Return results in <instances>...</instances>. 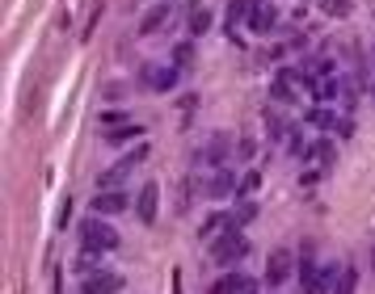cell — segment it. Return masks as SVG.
Listing matches in <instances>:
<instances>
[{
	"mask_svg": "<svg viewBox=\"0 0 375 294\" xmlns=\"http://www.w3.org/2000/svg\"><path fill=\"white\" fill-rule=\"evenodd\" d=\"M249 253V240H245V232H236V227H224L220 236H215V244H211V261L215 265H236L241 257Z\"/></svg>",
	"mask_w": 375,
	"mask_h": 294,
	"instance_id": "cell-1",
	"label": "cell"
},
{
	"mask_svg": "<svg viewBox=\"0 0 375 294\" xmlns=\"http://www.w3.org/2000/svg\"><path fill=\"white\" fill-rule=\"evenodd\" d=\"M253 152H258V143H253V139H249V135H245V139H241V143H236V156H245V160H249V156H253Z\"/></svg>",
	"mask_w": 375,
	"mask_h": 294,
	"instance_id": "cell-32",
	"label": "cell"
},
{
	"mask_svg": "<svg viewBox=\"0 0 375 294\" xmlns=\"http://www.w3.org/2000/svg\"><path fill=\"white\" fill-rule=\"evenodd\" d=\"M355 286H359V274L346 265V269H342V278L333 282V294H355Z\"/></svg>",
	"mask_w": 375,
	"mask_h": 294,
	"instance_id": "cell-23",
	"label": "cell"
},
{
	"mask_svg": "<svg viewBox=\"0 0 375 294\" xmlns=\"http://www.w3.org/2000/svg\"><path fill=\"white\" fill-rule=\"evenodd\" d=\"M127 122H131L127 109H106V114H101V126H106V131H110V126H127Z\"/></svg>",
	"mask_w": 375,
	"mask_h": 294,
	"instance_id": "cell-28",
	"label": "cell"
},
{
	"mask_svg": "<svg viewBox=\"0 0 375 294\" xmlns=\"http://www.w3.org/2000/svg\"><path fill=\"white\" fill-rule=\"evenodd\" d=\"M371 265H375V261H371Z\"/></svg>",
	"mask_w": 375,
	"mask_h": 294,
	"instance_id": "cell-34",
	"label": "cell"
},
{
	"mask_svg": "<svg viewBox=\"0 0 375 294\" xmlns=\"http://www.w3.org/2000/svg\"><path fill=\"white\" fill-rule=\"evenodd\" d=\"M220 227H228V215H211V219L203 223V236H215Z\"/></svg>",
	"mask_w": 375,
	"mask_h": 294,
	"instance_id": "cell-31",
	"label": "cell"
},
{
	"mask_svg": "<svg viewBox=\"0 0 375 294\" xmlns=\"http://www.w3.org/2000/svg\"><path fill=\"white\" fill-rule=\"evenodd\" d=\"M80 240H84V248L89 253H114L118 248V232L101 219V215H93V219H84V227H80Z\"/></svg>",
	"mask_w": 375,
	"mask_h": 294,
	"instance_id": "cell-2",
	"label": "cell"
},
{
	"mask_svg": "<svg viewBox=\"0 0 375 294\" xmlns=\"http://www.w3.org/2000/svg\"><path fill=\"white\" fill-rule=\"evenodd\" d=\"M80 290H84V294H118V290H122V278H118V274H110V269H93V274L80 282Z\"/></svg>",
	"mask_w": 375,
	"mask_h": 294,
	"instance_id": "cell-8",
	"label": "cell"
},
{
	"mask_svg": "<svg viewBox=\"0 0 375 294\" xmlns=\"http://www.w3.org/2000/svg\"><path fill=\"white\" fill-rule=\"evenodd\" d=\"M207 194H211V198H228V194H236V177H232V173H215L211 185H207Z\"/></svg>",
	"mask_w": 375,
	"mask_h": 294,
	"instance_id": "cell-17",
	"label": "cell"
},
{
	"mask_svg": "<svg viewBox=\"0 0 375 294\" xmlns=\"http://www.w3.org/2000/svg\"><path fill=\"white\" fill-rule=\"evenodd\" d=\"M173 67H182V72L194 67V42H177L173 46Z\"/></svg>",
	"mask_w": 375,
	"mask_h": 294,
	"instance_id": "cell-19",
	"label": "cell"
},
{
	"mask_svg": "<svg viewBox=\"0 0 375 294\" xmlns=\"http://www.w3.org/2000/svg\"><path fill=\"white\" fill-rule=\"evenodd\" d=\"M321 8H325L329 17H350V13H355L350 0H321Z\"/></svg>",
	"mask_w": 375,
	"mask_h": 294,
	"instance_id": "cell-27",
	"label": "cell"
},
{
	"mask_svg": "<svg viewBox=\"0 0 375 294\" xmlns=\"http://www.w3.org/2000/svg\"><path fill=\"white\" fill-rule=\"evenodd\" d=\"M127 211V194H118V189H101L97 198H93V215H122Z\"/></svg>",
	"mask_w": 375,
	"mask_h": 294,
	"instance_id": "cell-11",
	"label": "cell"
},
{
	"mask_svg": "<svg viewBox=\"0 0 375 294\" xmlns=\"http://www.w3.org/2000/svg\"><path fill=\"white\" fill-rule=\"evenodd\" d=\"M101 8H106V0H93V13H89V25H84V34H80L84 42L93 38V29H97V21H101Z\"/></svg>",
	"mask_w": 375,
	"mask_h": 294,
	"instance_id": "cell-29",
	"label": "cell"
},
{
	"mask_svg": "<svg viewBox=\"0 0 375 294\" xmlns=\"http://www.w3.org/2000/svg\"><path fill=\"white\" fill-rule=\"evenodd\" d=\"M321 160V168H333V160H338V152H333V139H317V143H308V152H304V160Z\"/></svg>",
	"mask_w": 375,
	"mask_h": 294,
	"instance_id": "cell-15",
	"label": "cell"
},
{
	"mask_svg": "<svg viewBox=\"0 0 375 294\" xmlns=\"http://www.w3.org/2000/svg\"><path fill=\"white\" fill-rule=\"evenodd\" d=\"M211 294H258V278H249V274H236V269H228L215 286H211Z\"/></svg>",
	"mask_w": 375,
	"mask_h": 294,
	"instance_id": "cell-6",
	"label": "cell"
},
{
	"mask_svg": "<svg viewBox=\"0 0 375 294\" xmlns=\"http://www.w3.org/2000/svg\"><path fill=\"white\" fill-rule=\"evenodd\" d=\"M258 189H262V173H258V168H253V173H245V177L236 181V198H253Z\"/></svg>",
	"mask_w": 375,
	"mask_h": 294,
	"instance_id": "cell-20",
	"label": "cell"
},
{
	"mask_svg": "<svg viewBox=\"0 0 375 294\" xmlns=\"http://www.w3.org/2000/svg\"><path fill=\"white\" fill-rule=\"evenodd\" d=\"M283 139H287V152L304 160V152H308V143H304V135H300V126H287V135H283Z\"/></svg>",
	"mask_w": 375,
	"mask_h": 294,
	"instance_id": "cell-22",
	"label": "cell"
},
{
	"mask_svg": "<svg viewBox=\"0 0 375 294\" xmlns=\"http://www.w3.org/2000/svg\"><path fill=\"white\" fill-rule=\"evenodd\" d=\"M300 286H304V294H329L325 278H321V265H317L312 244H304V248H300Z\"/></svg>",
	"mask_w": 375,
	"mask_h": 294,
	"instance_id": "cell-4",
	"label": "cell"
},
{
	"mask_svg": "<svg viewBox=\"0 0 375 294\" xmlns=\"http://www.w3.org/2000/svg\"><path fill=\"white\" fill-rule=\"evenodd\" d=\"M270 97H274V101H295V84H291V80H283V76H274Z\"/></svg>",
	"mask_w": 375,
	"mask_h": 294,
	"instance_id": "cell-21",
	"label": "cell"
},
{
	"mask_svg": "<svg viewBox=\"0 0 375 294\" xmlns=\"http://www.w3.org/2000/svg\"><path fill=\"white\" fill-rule=\"evenodd\" d=\"M144 160H148V143L131 147V152H127V156H122L118 164H110V168H106V173L97 177V189H118V185H122V181L131 177V168H135V164H144Z\"/></svg>",
	"mask_w": 375,
	"mask_h": 294,
	"instance_id": "cell-3",
	"label": "cell"
},
{
	"mask_svg": "<svg viewBox=\"0 0 375 294\" xmlns=\"http://www.w3.org/2000/svg\"><path fill=\"white\" fill-rule=\"evenodd\" d=\"M169 13H173L169 4H152V8H148V13L139 17V34H156V29H160V25L169 21Z\"/></svg>",
	"mask_w": 375,
	"mask_h": 294,
	"instance_id": "cell-14",
	"label": "cell"
},
{
	"mask_svg": "<svg viewBox=\"0 0 375 294\" xmlns=\"http://www.w3.org/2000/svg\"><path fill=\"white\" fill-rule=\"evenodd\" d=\"M127 139H144V126L127 122V126H110L106 131V143H127Z\"/></svg>",
	"mask_w": 375,
	"mask_h": 294,
	"instance_id": "cell-18",
	"label": "cell"
},
{
	"mask_svg": "<svg viewBox=\"0 0 375 294\" xmlns=\"http://www.w3.org/2000/svg\"><path fill=\"white\" fill-rule=\"evenodd\" d=\"M211 21H215L211 13H190V21H186V25H190V38H198V34H207V29H211Z\"/></svg>",
	"mask_w": 375,
	"mask_h": 294,
	"instance_id": "cell-24",
	"label": "cell"
},
{
	"mask_svg": "<svg viewBox=\"0 0 375 294\" xmlns=\"http://www.w3.org/2000/svg\"><path fill=\"white\" fill-rule=\"evenodd\" d=\"M371 63H375V42H371Z\"/></svg>",
	"mask_w": 375,
	"mask_h": 294,
	"instance_id": "cell-33",
	"label": "cell"
},
{
	"mask_svg": "<svg viewBox=\"0 0 375 294\" xmlns=\"http://www.w3.org/2000/svg\"><path fill=\"white\" fill-rule=\"evenodd\" d=\"M249 8H253V0H228V25L245 21V17H249Z\"/></svg>",
	"mask_w": 375,
	"mask_h": 294,
	"instance_id": "cell-26",
	"label": "cell"
},
{
	"mask_svg": "<svg viewBox=\"0 0 375 294\" xmlns=\"http://www.w3.org/2000/svg\"><path fill=\"white\" fill-rule=\"evenodd\" d=\"M253 215H258V202H253V198H241V202L232 206V215H228V227L245 232V227L253 223Z\"/></svg>",
	"mask_w": 375,
	"mask_h": 294,
	"instance_id": "cell-13",
	"label": "cell"
},
{
	"mask_svg": "<svg viewBox=\"0 0 375 294\" xmlns=\"http://www.w3.org/2000/svg\"><path fill=\"white\" fill-rule=\"evenodd\" d=\"M156 202H160V189H156V181H148L144 189H139V198H135V215H139V223H156Z\"/></svg>",
	"mask_w": 375,
	"mask_h": 294,
	"instance_id": "cell-9",
	"label": "cell"
},
{
	"mask_svg": "<svg viewBox=\"0 0 375 294\" xmlns=\"http://www.w3.org/2000/svg\"><path fill=\"white\" fill-rule=\"evenodd\" d=\"M304 88L317 97V105H325V101H333V97L342 93V80H333V76H308Z\"/></svg>",
	"mask_w": 375,
	"mask_h": 294,
	"instance_id": "cell-10",
	"label": "cell"
},
{
	"mask_svg": "<svg viewBox=\"0 0 375 294\" xmlns=\"http://www.w3.org/2000/svg\"><path fill=\"white\" fill-rule=\"evenodd\" d=\"M245 21H249V29H253V34H270V29H274V21H279V8H274L270 0H253V8H249V17H245Z\"/></svg>",
	"mask_w": 375,
	"mask_h": 294,
	"instance_id": "cell-7",
	"label": "cell"
},
{
	"mask_svg": "<svg viewBox=\"0 0 375 294\" xmlns=\"http://www.w3.org/2000/svg\"><path fill=\"white\" fill-rule=\"evenodd\" d=\"M177 80H182V67H173V63H169V67H152V84H148V88H152V93H173Z\"/></svg>",
	"mask_w": 375,
	"mask_h": 294,
	"instance_id": "cell-12",
	"label": "cell"
},
{
	"mask_svg": "<svg viewBox=\"0 0 375 294\" xmlns=\"http://www.w3.org/2000/svg\"><path fill=\"white\" fill-rule=\"evenodd\" d=\"M266 126H270V135H274V139H279V135H287V122H283L274 109H266Z\"/></svg>",
	"mask_w": 375,
	"mask_h": 294,
	"instance_id": "cell-30",
	"label": "cell"
},
{
	"mask_svg": "<svg viewBox=\"0 0 375 294\" xmlns=\"http://www.w3.org/2000/svg\"><path fill=\"white\" fill-rule=\"evenodd\" d=\"M304 118H308L312 126H321V131H338V122H342V118H338V114H333L329 105H312V109H308Z\"/></svg>",
	"mask_w": 375,
	"mask_h": 294,
	"instance_id": "cell-16",
	"label": "cell"
},
{
	"mask_svg": "<svg viewBox=\"0 0 375 294\" xmlns=\"http://www.w3.org/2000/svg\"><path fill=\"white\" fill-rule=\"evenodd\" d=\"M194 160H211V164H224V160H228V143H224V139H215V143H211L203 156H194Z\"/></svg>",
	"mask_w": 375,
	"mask_h": 294,
	"instance_id": "cell-25",
	"label": "cell"
},
{
	"mask_svg": "<svg viewBox=\"0 0 375 294\" xmlns=\"http://www.w3.org/2000/svg\"><path fill=\"white\" fill-rule=\"evenodd\" d=\"M291 269H295V253L291 248H274L266 257V286H283L291 278Z\"/></svg>",
	"mask_w": 375,
	"mask_h": 294,
	"instance_id": "cell-5",
	"label": "cell"
}]
</instances>
